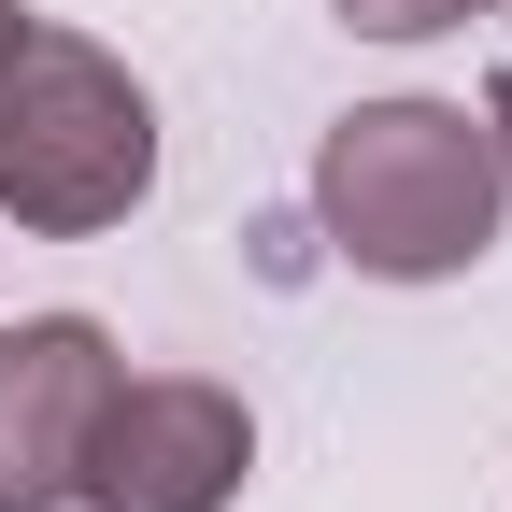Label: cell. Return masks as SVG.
<instances>
[{
  "label": "cell",
  "instance_id": "cell-5",
  "mask_svg": "<svg viewBox=\"0 0 512 512\" xmlns=\"http://www.w3.org/2000/svg\"><path fill=\"white\" fill-rule=\"evenodd\" d=\"M456 15H470V0H342V29H370V43H427Z\"/></svg>",
  "mask_w": 512,
  "mask_h": 512
},
{
  "label": "cell",
  "instance_id": "cell-7",
  "mask_svg": "<svg viewBox=\"0 0 512 512\" xmlns=\"http://www.w3.org/2000/svg\"><path fill=\"white\" fill-rule=\"evenodd\" d=\"M0 29H15V0H0Z\"/></svg>",
  "mask_w": 512,
  "mask_h": 512
},
{
  "label": "cell",
  "instance_id": "cell-6",
  "mask_svg": "<svg viewBox=\"0 0 512 512\" xmlns=\"http://www.w3.org/2000/svg\"><path fill=\"white\" fill-rule=\"evenodd\" d=\"M484 143H498V171H512V72L484 86Z\"/></svg>",
  "mask_w": 512,
  "mask_h": 512
},
{
  "label": "cell",
  "instance_id": "cell-1",
  "mask_svg": "<svg viewBox=\"0 0 512 512\" xmlns=\"http://www.w3.org/2000/svg\"><path fill=\"white\" fill-rule=\"evenodd\" d=\"M498 200H512V171H498V143L456 100H370V114H342L313 143V214H328V242L370 285L470 271L498 242Z\"/></svg>",
  "mask_w": 512,
  "mask_h": 512
},
{
  "label": "cell",
  "instance_id": "cell-4",
  "mask_svg": "<svg viewBox=\"0 0 512 512\" xmlns=\"http://www.w3.org/2000/svg\"><path fill=\"white\" fill-rule=\"evenodd\" d=\"M114 399V342L86 313H29L0 328V512H57L72 498V456Z\"/></svg>",
  "mask_w": 512,
  "mask_h": 512
},
{
  "label": "cell",
  "instance_id": "cell-3",
  "mask_svg": "<svg viewBox=\"0 0 512 512\" xmlns=\"http://www.w3.org/2000/svg\"><path fill=\"white\" fill-rule=\"evenodd\" d=\"M242 470H256V413L228 384H200V370H143L128 384L114 370V399H100L86 456H72V498L86 512H228Z\"/></svg>",
  "mask_w": 512,
  "mask_h": 512
},
{
  "label": "cell",
  "instance_id": "cell-8",
  "mask_svg": "<svg viewBox=\"0 0 512 512\" xmlns=\"http://www.w3.org/2000/svg\"><path fill=\"white\" fill-rule=\"evenodd\" d=\"M470 15H484V0H470Z\"/></svg>",
  "mask_w": 512,
  "mask_h": 512
},
{
  "label": "cell",
  "instance_id": "cell-2",
  "mask_svg": "<svg viewBox=\"0 0 512 512\" xmlns=\"http://www.w3.org/2000/svg\"><path fill=\"white\" fill-rule=\"evenodd\" d=\"M143 185H157V100L86 29L15 15L0 29V214L43 242H86V228H128Z\"/></svg>",
  "mask_w": 512,
  "mask_h": 512
}]
</instances>
